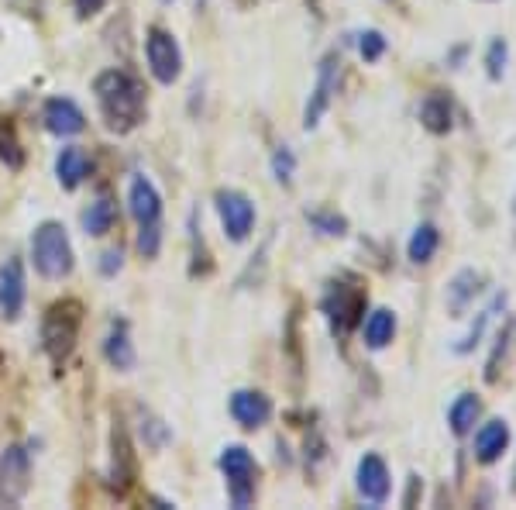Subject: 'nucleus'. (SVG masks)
Here are the masks:
<instances>
[{"instance_id": "nucleus-1", "label": "nucleus", "mask_w": 516, "mask_h": 510, "mask_svg": "<svg viewBox=\"0 0 516 510\" xmlns=\"http://www.w3.org/2000/svg\"><path fill=\"white\" fill-rule=\"evenodd\" d=\"M97 90V100H100V111H104L107 125L117 128V131H128L142 121L145 114V90L135 76L121 73V69H107V73L97 76L93 83Z\"/></svg>"}, {"instance_id": "nucleus-2", "label": "nucleus", "mask_w": 516, "mask_h": 510, "mask_svg": "<svg viewBox=\"0 0 516 510\" xmlns=\"http://www.w3.org/2000/svg\"><path fill=\"white\" fill-rule=\"evenodd\" d=\"M31 259L45 280H66L73 273V245L59 221H45L31 235Z\"/></svg>"}, {"instance_id": "nucleus-3", "label": "nucleus", "mask_w": 516, "mask_h": 510, "mask_svg": "<svg viewBox=\"0 0 516 510\" xmlns=\"http://www.w3.org/2000/svg\"><path fill=\"white\" fill-rule=\"evenodd\" d=\"M80 324H83V307L80 300H59L45 311L42 321V345L49 352V359L62 366L73 352L76 338H80Z\"/></svg>"}, {"instance_id": "nucleus-4", "label": "nucleus", "mask_w": 516, "mask_h": 510, "mask_svg": "<svg viewBox=\"0 0 516 510\" xmlns=\"http://www.w3.org/2000/svg\"><path fill=\"white\" fill-rule=\"evenodd\" d=\"M221 473L228 476V493L234 507H248L255 500L258 466L245 445H228L221 452Z\"/></svg>"}, {"instance_id": "nucleus-5", "label": "nucleus", "mask_w": 516, "mask_h": 510, "mask_svg": "<svg viewBox=\"0 0 516 510\" xmlns=\"http://www.w3.org/2000/svg\"><path fill=\"white\" fill-rule=\"evenodd\" d=\"M338 80H341V56L338 52H327L317 66V83H314V94L307 100V111H303V128L314 131L320 125L327 111H331V100L338 94Z\"/></svg>"}, {"instance_id": "nucleus-6", "label": "nucleus", "mask_w": 516, "mask_h": 510, "mask_svg": "<svg viewBox=\"0 0 516 510\" xmlns=\"http://www.w3.org/2000/svg\"><path fill=\"white\" fill-rule=\"evenodd\" d=\"M145 56H148V66H152V76L159 83H176L179 73H183V52H179L176 38H172L166 28H148Z\"/></svg>"}, {"instance_id": "nucleus-7", "label": "nucleus", "mask_w": 516, "mask_h": 510, "mask_svg": "<svg viewBox=\"0 0 516 510\" xmlns=\"http://www.w3.org/2000/svg\"><path fill=\"white\" fill-rule=\"evenodd\" d=\"M217 214H221L224 235L231 242H245L255 228V204L241 190H221L217 193Z\"/></svg>"}, {"instance_id": "nucleus-8", "label": "nucleus", "mask_w": 516, "mask_h": 510, "mask_svg": "<svg viewBox=\"0 0 516 510\" xmlns=\"http://www.w3.org/2000/svg\"><path fill=\"white\" fill-rule=\"evenodd\" d=\"M355 479H358V493H362V500L372 507H382L389 500V493H393V476H389L386 459L375 455V452H365L362 459H358Z\"/></svg>"}, {"instance_id": "nucleus-9", "label": "nucleus", "mask_w": 516, "mask_h": 510, "mask_svg": "<svg viewBox=\"0 0 516 510\" xmlns=\"http://www.w3.org/2000/svg\"><path fill=\"white\" fill-rule=\"evenodd\" d=\"M31 486V455L21 445L0 452V500H21Z\"/></svg>"}, {"instance_id": "nucleus-10", "label": "nucleus", "mask_w": 516, "mask_h": 510, "mask_svg": "<svg viewBox=\"0 0 516 510\" xmlns=\"http://www.w3.org/2000/svg\"><path fill=\"white\" fill-rule=\"evenodd\" d=\"M362 311H365V293L362 290L348 287V283H334V287L327 290L324 314H327V321H331L334 331L355 328L358 318H362Z\"/></svg>"}, {"instance_id": "nucleus-11", "label": "nucleus", "mask_w": 516, "mask_h": 510, "mask_svg": "<svg viewBox=\"0 0 516 510\" xmlns=\"http://www.w3.org/2000/svg\"><path fill=\"white\" fill-rule=\"evenodd\" d=\"M510 442H513L510 421H506V417H492V421H486L475 431V462L496 466V462L510 452Z\"/></svg>"}, {"instance_id": "nucleus-12", "label": "nucleus", "mask_w": 516, "mask_h": 510, "mask_svg": "<svg viewBox=\"0 0 516 510\" xmlns=\"http://www.w3.org/2000/svg\"><path fill=\"white\" fill-rule=\"evenodd\" d=\"M486 290V273L479 269H461L455 280L448 283V314L451 318H465L468 307L475 304V297Z\"/></svg>"}, {"instance_id": "nucleus-13", "label": "nucleus", "mask_w": 516, "mask_h": 510, "mask_svg": "<svg viewBox=\"0 0 516 510\" xmlns=\"http://www.w3.org/2000/svg\"><path fill=\"white\" fill-rule=\"evenodd\" d=\"M231 417L241 424V428L255 431V428H262V424H269L272 400L265 397V393H258V390H238L231 397Z\"/></svg>"}, {"instance_id": "nucleus-14", "label": "nucleus", "mask_w": 516, "mask_h": 510, "mask_svg": "<svg viewBox=\"0 0 516 510\" xmlns=\"http://www.w3.org/2000/svg\"><path fill=\"white\" fill-rule=\"evenodd\" d=\"M21 307H25V269L21 259H7V266L0 269V314L14 321Z\"/></svg>"}, {"instance_id": "nucleus-15", "label": "nucleus", "mask_w": 516, "mask_h": 510, "mask_svg": "<svg viewBox=\"0 0 516 510\" xmlns=\"http://www.w3.org/2000/svg\"><path fill=\"white\" fill-rule=\"evenodd\" d=\"M42 118H45V128H49L52 135H62V138H66V135H80V131L86 128L83 111L69 97H52L49 104H45Z\"/></svg>"}, {"instance_id": "nucleus-16", "label": "nucleus", "mask_w": 516, "mask_h": 510, "mask_svg": "<svg viewBox=\"0 0 516 510\" xmlns=\"http://www.w3.org/2000/svg\"><path fill=\"white\" fill-rule=\"evenodd\" d=\"M506 293H496V297L489 300V307H482L479 314H475V321L468 324V331L455 342V355H472L475 349L482 345V338H486V331H489V324L496 321V314L499 311H506Z\"/></svg>"}, {"instance_id": "nucleus-17", "label": "nucleus", "mask_w": 516, "mask_h": 510, "mask_svg": "<svg viewBox=\"0 0 516 510\" xmlns=\"http://www.w3.org/2000/svg\"><path fill=\"white\" fill-rule=\"evenodd\" d=\"M128 207H131V214H135L138 224H155V221H159L162 197H159V190L152 187V180H145V176H135V180H131Z\"/></svg>"}, {"instance_id": "nucleus-18", "label": "nucleus", "mask_w": 516, "mask_h": 510, "mask_svg": "<svg viewBox=\"0 0 516 510\" xmlns=\"http://www.w3.org/2000/svg\"><path fill=\"white\" fill-rule=\"evenodd\" d=\"M420 125H424L430 135H448L455 128V107H451L448 94H427L424 104H420Z\"/></svg>"}, {"instance_id": "nucleus-19", "label": "nucleus", "mask_w": 516, "mask_h": 510, "mask_svg": "<svg viewBox=\"0 0 516 510\" xmlns=\"http://www.w3.org/2000/svg\"><path fill=\"white\" fill-rule=\"evenodd\" d=\"M479 417H482V400H479V393H458L455 400H451V407H448V428L455 431L458 438H465V435H472L475 431V424H479Z\"/></svg>"}, {"instance_id": "nucleus-20", "label": "nucleus", "mask_w": 516, "mask_h": 510, "mask_svg": "<svg viewBox=\"0 0 516 510\" xmlns=\"http://www.w3.org/2000/svg\"><path fill=\"white\" fill-rule=\"evenodd\" d=\"M362 338H365V345H369L372 352L386 349V345L396 338V314L389 311V307H379V311H372L369 318H365Z\"/></svg>"}, {"instance_id": "nucleus-21", "label": "nucleus", "mask_w": 516, "mask_h": 510, "mask_svg": "<svg viewBox=\"0 0 516 510\" xmlns=\"http://www.w3.org/2000/svg\"><path fill=\"white\" fill-rule=\"evenodd\" d=\"M86 173H90V159H86L83 149L69 145V149L59 152V159H56V176H59L62 187H66V190H76V187H80V183L86 180Z\"/></svg>"}, {"instance_id": "nucleus-22", "label": "nucleus", "mask_w": 516, "mask_h": 510, "mask_svg": "<svg viewBox=\"0 0 516 510\" xmlns=\"http://www.w3.org/2000/svg\"><path fill=\"white\" fill-rule=\"evenodd\" d=\"M437 249H441V231H437V224H417L410 235V242H406V255H410V262H417V266H424V262H430L437 255Z\"/></svg>"}, {"instance_id": "nucleus-23", "label": "nucleus", "mask_w": 516, "mask_h": 510, "mask_svg": "<svg viewBox=\"0 0 516 510\" xmlns=\"http://www.w3.org/2000/svg\"><path fill=\"white\" fill-rule=\"evenodd\" d=\"M114 486L117 493H124L135 479V455H131V445H128V435L121 428H114Z\"/></svg>"}, {"instance_id": "nucleus-24", "label": "nucleus", "mask_w": 516, "mask_h": 510, "mask_svg": "<svg viewBox=\"0 0 516 510\" xmlns=\"http://www.w3.org/2000/svg\"><path fill=\"white\" fill-rule=\"evenodd\" d=\"M513 335H516V318H506L503 328L496 331V342H492V352L486 362V383H499V373H503V362L513 345Z\"/></svg>"}, {"instance_id": "nucleus-25", "label": "nucleus", "mask_w": 516, "mask_h": 510, "mask_svg": "<svg viewBox=\"0 0 516 510\" xmlns=\"http://www.w3.org/2000/svg\"><path fill=\"white\" fill-rule=\"evenodd\" d=\"M104 355H107V362H111L114 369H131V366H135V345L128 342L124 324H114V328H111V335H107V342H104Z\"/></svg>"}, {"instance_id": "nucleus-26", "label": "nucleus", "mask_w": 516, "mask_h": 510, "mask_svg": "<svg viewBox=\"0 0 516 510\" xmlns=\"http://www.w3.org/2000/svg\"><path fill=\"white\" fill-rule=\"evenodd\" d=\"M117 221V207L111 197H100L97 204H90V211L83 214V228L86 235H107Z\"/></svg>"}, {"instance_id": "nucleus-27", "label": "nucleus", "mask_w": 516, "mask_h": 510, "mask_svg": "<svg viewBox=\"0 0 516 510\" xmlns=\"http://www.w3.org/2000/svg\"><path fill=\"white\" fill-rule=\"evenodd\" d=\"M506 66H510V42L506 38H489L486 45V76L492 83H503Z\"/></svg>"}, {"instance_id": "nucleus-28", "label": "nucleus", "mask_w": 516, "mask_h": 510, "mask_svg": "<svg viewBox=\"0 0 516 510\" xmlns=\"http://www.w3.org/2000/svg\"><path fill=\"white\" fill-rule=\"evenodd\" d=\"M0 162L7 169L25 166V149L18 142V131H14V125H7V121H0Z\"/></svg>"}, {"instance_id": "nucleus-29", "label": "nucleus", "mask_w": 516, "mask_h": 510, "mask_svg": "<svg viewBox=\"0 0 516 510\" xmlns=\"http://www.w3.org/2000/svg\"><path fill=\"white\" fill-rule=\"evenodd\" d=\"M307 221L314 224L320 235H327V238L348 235V221H344L341 214H334V211H314V214H307Z\"/></svg>"}, {"instance_id": "nucleus-30", "label": "nucleus", "mask_w": 516, "mask_h": 510, "mask_svg": "<svg viewBox=\"0 0 516 510\" xmlns=\"http://www.w3.org/2000/svg\"><path fill=\"white\" fill-rule=\"evenodd\" d=\"M386 49H389L386 35L375 32V28H369V32L358 35V52H362L365 63H379V59L386 56Z\"/></svg>"}, {"instance_id": "nucleus-31", "label": "nucleus", "mask_w": 516, "mask_h": 510, "mask_svg": "<svg viewBox=\"0 0 516 510\" xmlns=\"http://www.w3.org/2000/svg\"><path fill=\"white\" fill-rule=\"evenodd\" d=\"M293 173H296V156L289 145H279L276 156H272V176H276L283 187H289L293 183Z\"/></svg>"}, {"instance_id": "nucleus-32", "label": "nucleus", "mask_w": 516, "mask_h": 510, "mask_svg": "<svg viewBox=\"0 0 516 510\" xmlns=\"http://www.w3.org/2000/svg\"><path fill=\"white\" fill-rule=\"evenodd\" d=\"M159 245H162L159 221H155V224H142V235H138V249H142L145 259H152V255H159Z\"/></svg>"}, {"instance_id": "nucleus-33", "label": "nucleus", "mask_w": 516, "mask_h": 510, "mask_svg": "<svg viewBox=\"0 0 516 510\" xmlns=\"http://www.w3.org/2000/svg\"><path fill=\"white\" fill-rule=\"evenodd\" d=\"M73 4H76V11H80L83 18H90V14L104 11V4H107V0H73Z\"/></svg>"}, {"instance_id": "nucleus-34", "label": "nucleus", "mask_w": 516, "mask_h": 510, "mask_svg": "<svg viewBox=\"0 0 516 510\" xmlns=\"http://www.w3.org/2000/svg\"><path fill=\"white\" fill-rule=\"evenodd\" d=\"M100 269H104L107 276H111L114 269H121V252H117V249H114V252H107V255H104V266H100Z\"/></svg>"}]
</instances>
